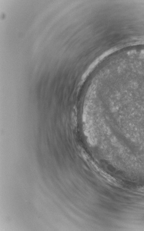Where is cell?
Listing matches in <instances>:
<instances>
[{
	"instance_id": "1",
	"label": "cell",
	"mask_w": 144,
	"mask_h": 231,
	"mask_svg": "<svg viewBox=\"0 0 144 231\" xmlns=\"http://www.w3.org/2000/svg\"><path fill=\"white\" fill-rule=\"evenodd\" d=\"M139 191L141 192L144 193V187H142L141 189H139Z\"/></svg>"
}]
</instances>
